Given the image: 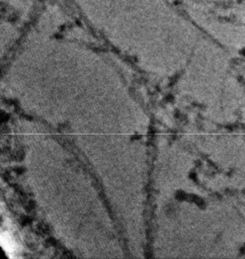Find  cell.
Listing matches in <instances>:
<instances>
[{"mask_svg": "<svg viewBox=\"0 0 245 259\" xmlns=\"http://www.w3.org/2000/svg\"><path fill=\"white\" fill-rule=\"evenodd\" d=\"M1 246L9 257H16L18 252V246L8 233L1 234Z\"/></svg>", "mask_w": 245, "mask_h": 259, "instance_id": "cell-1", "label": "cell"}]
</instances>
